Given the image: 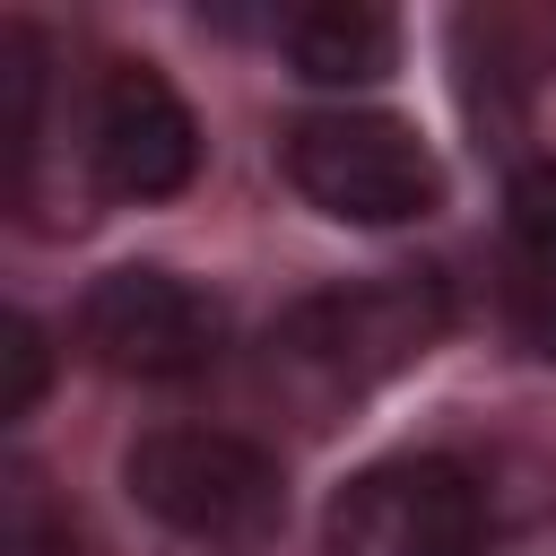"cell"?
<instances>
[{
  "mask_svg": "<svg viewBox=\"0 0 556 556\" xmlns=\"http://www.w3.org/2000/svg\"><path fill=\"white\" fill-rule=\"evenodd\" d=\"M443 321H452V295L426 269H382V278H356V287H321V295L278 313L269 374L295 400L339 408V400H365L391 374H408L443 339Z\"/></svg>",
  "mask_w": 556,
  "mask_h": 556,
  "instance_id": "6da1fadb",
  "label": "cell"
},
{
  "mask_svg": "<svg viewBox=\"0 0 556 556\" xmlns=\"http://www.w3.org/2000/svg\"><path fill=\"white\" fill-rule=\"evenodd\" d=\"M122 486L148 521H165L174 539L208 547V556H252L287 530V478L261 443L217 434V426H156L130 443Z\"/></svg>",
  "mask_w": 556,
  "mask_h": 556,
  "instance_id": "7a4b0ae2",
  "label": "cell"
},
{
  "mask_svg": "<svg viewBox=\"0 0 556 556\" xmlns=\"http://www.w3.org/2000/svg\"><path fill=\"white\" fill-rule=\"evenodd\" d=\"M278 165L287 182L339 217V226H408L443 200V165L434 148L400 122V113H365V104H339V113H304L287 139H278Z\"/></svg>",
  "mask_w": 556,
  "mask_h": 556,
  "instance_id": "3957f363",
  "label": "cell"
},
{
  "mask_svg": "<svg viewBox=\"0 0 556 556\" xmlns=\"http://www.w3.org/2000/svg\"><path fill=\"white\" fill-rule=\"evenodd\" d=\"M78 348L104 374L174 382V374H200L226 348V304L208 287H191L182 269H148V261L139 269H104L78 295Z\"/></svg>",
  "mask_w": 556,
  "mask_h": 556,
  "instance_id": "277c9868",
  "label": "cell"
},
{
  "mask_svg": "<svg viewBox=\"0 0 556 556\" xmlns=\"http://www.w3.org/2000/svg\"><path fill=\"white\" fill-rule=\"evenodd\" d=\"M478 530H486L478 478L460 460L408 452L339 486L321 556H478Z\"/></svg>",
  "mask_w": 556,
  "mask_h": 556,
  "instance_id": "5b68a950",
  "label": "cell"
},
{
  "mask_svg": "<svg viewBox=\"0 0 556 556\" xmlns=\"http://www.w3.org/2000/svg\"><path fill=\"white\" fill-rule=\"evenodd\" d=\"M87 165L104 191L122 200H165L200 174V122L191 104L174 96L165 70L148 61H113L96 78V104H87Z\"/></svg>",
  "mask_w": 556,
  "mask_h": 556,
  "instance_id": "8992f818",
  "label": "cell"
},
{
  "mask_svg": "<svg viewBox=\"0 0 556 556\" xmlns=\"http://www.w3.org/2000/svg\"><path fill=\"white\" fill-rule=\"evenodd\" d=\"M278 35H287L295 78H313V87H374V78L400 61V17H391V9H365V0L295 9Z\"/></svg>",
  "mask_w": 556,
  "mask_h": 556,
  "instance_id": "52a82bcc",
  "label": "cell"
},
{
  "mask_svg": "<svg viewBox=\"0 0 556 556\" xmlns=\"http://www.w3.org/2000/svg\"><path fill=\"white\" fill-rule=\"evenodd\" d=\"M504 208H513V235H521V252L556 269V156L521 165V174H513V200H504Z\"/></svg>",
  "mask_w": 556,
  "mask_h": 556,
  "instance_id": "ba28073f",
  "label": "cell"
},
{
  "mask_svg": "<svg viewBox=\"0 0 556 556\" xmlns=\"http://www.w3.org/2000/svg\"><path fill=\"white\" fill-rule=\"evenodd\" d=\"M43 400V330L26 313H9V391H0V417H26Z\"/></svg>",
  "mask_w": 556,
  "mask_h": 556,
  "instance_id": "9c48e42d",
  "label": "cell"
},
{
  "mask_svg": "<svg viewBox=\"0 0 556 556\" xmlns=\"http://www.w3.org/2000/svg\"><path fill=\"white\" fill-rule=\"evenodd\" d=\"M547 339H556V330H547Z\"/></svg>",
  "mask_w": 556,
  "mask_h": 556,
  "instance_id": "30bf717a",
  "label": "cell"
}]
</instances>
